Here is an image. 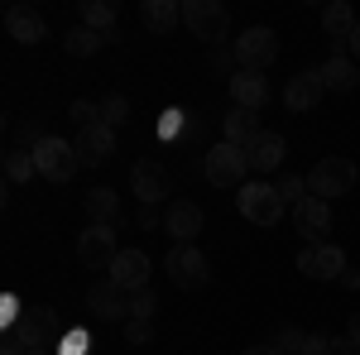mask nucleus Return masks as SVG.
I'll use <instances>...</instances> for the list:
<instances>
[{
  "instance_id": "19",
  "label": "nucleus",
  "mask_w": 360,
  "mask_h": 355,
  "mask_svg": "<svg viewBox=\"0 0 360 355\" xmlns=\"http://www.w3.org/2000/svg\"><path fill=\"white\" fill-rule=\"evenodd\" d=\"M226 91H231V106L240 110H264L269 106V82H264V72H236L231 82H226Z\"/></svg>"
},
{
  "instance_id": "9",
  "label": "nucleus",
  "mask_w": 360,
  "mask_h": 355,
  "mask_svg": "<svg viewBox=\"0 0 360 355\" xmlns=\"http://www.w3.org/2000/svg\"><path fill=\"white\" fill-rule=\"evenodd\" d=\"M130 188H135L139 207H159L168 192H173V178H168V168L159 164V159H139V164L130 168Z\"/></svg>"
},
{
  "instance_id": "26",
  "label": "nucleus",
  "mask_w": 360,
  "mask_h": 355,
  "mask_svg": "<svg viewBox=\"0 0 360 355\" xmlns=\"http://www.w3.org/2000/svg\"><path fill=\"white\" fill-rule=\"evenodd\" d=\"M63 44H68V53H72V58H96L111 39H106V34H96V29H86V25H77V29H68V39H63Z\"/></svg>"
},
{
  "instance_id": "25",
  "label": "nucleus",
  "mask_w": 360,
  "mask_h": 355,
  "mask_svg": "<svg viewBox=\"0 0 360 355\" xmlns=\"http://www.w3.org/2000/svg\"><path fill=\"white\" fill-rule=\"evenodd\" d=\"M356 25H360V20H356V10H351L346 0H332V5L322 10V29L332 34V39L341 44V49H346V39L356 34Z\"/></svg>"
},
{
  "instance_id": "10",
  "label": "nucleus",
  "mask_w": 360,
  "mask_h": 355,
  "mask_svg": "<svg viewBox=\"0 0 360 355\" xmlns=\"http://www.w3.org/2000/svg\"><path fill=\"white\" fill-rule=\"evenodd\" d=\"M322 96H327V82H322V72H317V67L293 72V77H288V86H283V106L293 110V115L317 110V106H322Z\"/></svg>"
},
{
  "instance_id": "22",
  "label": "nucleus",
  "mask_w": 360,
  "mask_h": 355,
  "mask_svg": "<svg viewBox=\"0 0 360 355\" xmlns=\"http://www.w3.org/2000/svg\"><path fill=\"white\" fill-rule=\"evenodd\" d=\"M255 135H259V110L231 106V110L221 115V139H226V144H240V149H245Z\"/></svg>"
},
{
  "instance_id": "5",
  "label": "nucleus",
  "mask_w": 360,
  "mask_h": 355,
  "mask_svg": "<svg viewBox=\"0 0 360 355\" xmlns=\"http://www.w3.org/2000/svg\"><path fill=\"white\" fill-rule=\"evenodd\" d=\"M183 25H188L193 39L217 49L226 34H231V15H226L221 0H183Z\"/></svg>"
},
{
  "instance_id": "23",
  "label": "nucleus",
  "mask_w": 360,
  "mask_h": 355,
  "mask_svg": "<svg viewBox=\"0 0 360 355\" xmlns=\"http://www.w3.org/2000/svg\"><path fill=\"white\" fill-rule=\"evenodd\" d=\"M322 82H327V91H356V82H360V72H356V58L351 53H332L322 67Z\"/></svg>"
},
{
  "instance_id": "11",
  "label": "nucleus",
  "mask_w": 360,
  "mask_h": 355,
  "mask_svg": "<svg viewBox=\"0 0 360 355\" xmlns=\"http://www.w3.org/2000/svg\"><path fill=\"white\" fill-rule=\"evenodd\" d=\"M120 245H115V231L111 226H86L82 235H77V259H82L86 269H111Z\"/></svg>"
},
{
  "instance_id": "7",
  "label": "nucleus",
  "mask_w": 360,
  "mask_h": 355,
  "mask_svg": "<svg viewBox=\"0 0 360 355\" xmlns=\"http://www.w3.org/2000/svg\"><path fill=\"white\" fill-rule=\"evenodd\" d=\"M34 164H39V178H49V183H68L82 159H77V144H68L63 135H49L34 144Z\"/></svg>"
},
{
  "instance_id": "15",
  "label": "nucleus",
  "mask_w": 360,
  "mask_h": 355,
  "mask_svg": "<svg viewBox=\"0 0 360 355\" xmlns=\"http://www.w3.org/2000/svg\"><path fill=\"white\" fill-rule=\"evenodd\" d=\"M202 207H197V202H188V197H183V202H168V212H164V235L168 240H173V245H193L197 235H202Z\"/></svg>"
},
{
  "instance_id": "34",
  "label": "nucleus",
  "mask_w": 360,
  "mask_h": 355,
  "mask_svg": "<svg viewBox=\"0 0 360 355\" xmlns=\"http://www.w3.org/2000/svg\"><path fill=\"white\" fill-rule=\"evenodd\" d=\"M68 120H72L77 130L96 125V120H101V101H72V106H68Z\"/></svg>"
},
{
  "instance_id": "35",
  "label": "nucleus",
  "mask_w": 360,
  "mask_h": 355,
  "mask_svg": "<svg viewBox=\"0 0 360 355\" xmlns=\"http://www.w3.org/2000/svg\"><path fill=\"white\" fill-rule=\"evenodd\" d=\"M303 341H307V331H298V327H283V331L274 336V341H269V346H274L278 355H298V351H303Z\"/></svg>"
},
{
  "instance_id": "42",
  "label": "nucleus",
  "mask_w": 360,
  "mask_h": 355,
  "mask_svg": "<svg viewBox=\"0 0 360 355\" xmlns=\"http://www.w3.org/2000/svg\"><path fill=\"white\" fill-rule=\"evenodd\" d=\"M29 355H58V351H29Z\"/></svg>"
},
{
  "instance_id": "21",
  "label": "nucleus",
  "mask_w": 360,
  "mask_h": 355,
  "mask_svg": "<svg viewBox=\"0 0 360 355\" xmlns=\"http://www.w3.org/2000/svg\"><path fill=\"white\" fill-rule=\"evenodd\" d=\"M139 20L149 34H173L183 25V0H139Z\"/></svg>"
},
{
  "instance_id": "14",
  "label": "nucleus",
  "mask_w": 360,
  "mask_h": 355,
  "mask_svg": "<svg viewBox=\"0 0 360 355\" xmlns=\"http://www.w3.org/2000/svg\"><path fill=\"white\" fill-rule=\"evenodd\" d=\"M86 312H91L96 322H125V317H130V293L115 288L111 278H101V283L86 288Z\"/></svg>"
},
{
  "instance_id": "28",
  "label": "nucleus",
  "mask_w": 360,
  "mask_h": 355,
  "mask_svg": "<svg viewBox=\"0 0 360 355\" xmlns=\"http://www.w3.org/2000/svg\"><path fill=\"white\" fill-rule=\"evenodd\" d=\"M5 178H10V183H29V178H39L34 149H10V154H5Z\"/></svg>"
},
{
  "instance_id": "27",
  "label": "nucleus",
  "mask_w": 360,
  "mask_h": 355,
  "mask_svg": "<svg viewBox=\"0 0 360 355\" xmlns=\"http://www.w3.org/2000/svg\"><path fill=\"white\" fill-rule=\"evenodd\" d=\"M82 25L111 39L115 34V5H106V0H82Z\"/></svg>"
},
{
  "instance_id": "20",
  "label": "nucleus",
  "mask_w": 360,
  "mask_h": 355,
  "mask_svg": "<svg viewBox=\"0 0 360 355\" xmlns=\"http://www.w3.org/2000/svg\"><path fill=\"white\" fill-rule=\"evenodd\" d=\"M5 29H10V39H20V44H29V49L49 39L44 15H39V10H29V5H10V10H5Z\"/></svg>"
},
{
  "instance_id": "36",
  "label": "nucleus",
  "mask_w": 360,
  "mask_h": 355,
  "mask_svg": "<svg viewBox=\"0 0 360 355\" xmlns=\"http://www.w3.org/2000/svg\"><path fill=\"white\" fill-rule=\"evenodd\" d=\"M125 336H130L135 346H149V341H154V327H149V322H125Z\"/></svg>"
},
{
  "instance_id": "3",
  "label": "nucleus",
  "mask_w": 360,
  "mask_h": 355,
  "mask_svg": "<svg viewBox=\"0 0 360 355\" xmlns=\"http://www.w3.org/2000/svg\"><path fill=\"white\" fill-rule=\"evenodd\" d=\"M356 178H360V168L346 154H327V159H317V164L307 168V192L322 197V202H332V197H346V192L356 188Z\"/></svg>"
},
{
  "instance_id": "1",
  "label": "nucleus",
  "mask_w": 360,
  "mask_h": 355,
  "mask_svg": "<svg viewBox=\"0 0 360 355\" xmlns=\"http://www.w3.org/2000/svg\"><path fill=\"white\" fill-rule=\"evenodd\" d=\"M236 207H240V217L250 221V226H278L283 221V212H288V202L278 197L274 183H264V178H250L245 188L236 192Z\"/></svg>"
},
{
  "instance_id": "4",
  "label": "nucleus",
  "mask_w": 360,
  "mask_h": 355,
  "mask_svg": "<svg viewBox=\"0 0 360 355\" xmlns=\"http://www.w3.org/2000/svg\"><path fill=\"white\" fill-rule=\"evenodd\" d=\"M5 336H15L25 351H53L58 312H53V307H20V317L5 327Z\"/></svg>"
},
{
  "instance_id": "13",
  "label": "nucleus",
  "mask_w": 360,
  "mask_h": 355,
  "mask_svg": "<svg viewBox=\"0 0 360 355\" xmlns=\"http://www.w3.org/2000/svg\"><path fill=\"white\" fill-rule=\"evenodd\" d=\"M293 226H298V235H303L307 245H322L327 231H332V202H322V197L307 192L303 202L293 207Z\"/></svg>"
},
{
  "instance_id": "38",
  "label": "nucleus",
  "mask_w": 360,
  "mask_h": 355,
  "mask_svg": "<svg viewBox=\"0 0 360 355\" xmlns=\"http://www.w3.org/2000/svg\"><path fill=\"white\" fill-rule=\"evenodd\" d=\"M154 226L164 231V217H159L154 207H139V231H154Z\"/></svg>"
},
{
  "instance_id": "18",
  "label": "nucleus",
  "mask_w": 360,
  "mask_h": 355,
  "mask_svg": "<svg viewBox=\"0 0 360 355\" xmlns=\"http://www.w3.org/2000/svg\"><path fill=\"white\" fill-rule=\"evenodd\" d=\"M72 144H77V159H82V168H101V164L115 154V130L96 120V125L77 130V139H72Z\"/></svg>"
},
{
  "instance_id": "17",
  "label": "nucleus",
  "mask_w": 360,
  "mask_h": 355,
  "mask_svg": "<svg viewBox=\"0 0 360 355\" xmlns=\"http://www.w3.org/2000/svg\"><path fill=\"white\" fill-rule=\"evenodd\" d=\"M283 154H288V144L278 130H259V135L245 144V159H250V173H259V178H269L283 168Z\"/></svg>"
},
{
  "instance_id": "40",
  "label": "nucleus",
  "mask_w": 360,
  "mask_h": 355,
  "mask_svg": "<svg viewBox=\"0 0 360 355\" xmlns=\"http://www.w3.org/2000/svg\"><path fill=\"white\" fill-rule=\"evenodd\" d=\"M346 53H351V58H356V63H360V25H356V34L346 39Z\"/></svg>"
},
{
  "instance_id": "33",
  "label": "nucleus",
  "mask_w": 360,
  "mask_h": 355,
  "mask_svg": "<svg viewBox=\"0 0 360 355\" xmlns=\"http://www.w3.org/2000/svg\"><path fill=\"white\" fill-rule=\"evenodd\" d=\"M207 63H212V72H221L226 82H231V77H236V72H240V63H236V49H212V53H207Z\"/></svg>"
},
{
  "instance_id": "2",
  "label": "nucleus",
  "mask_w": 360,
  "mask_h": 355,
  "mask_svg": "<svg viewBox=\"0 0 360 355\" xmlns=\"http://www.w3.org/2000/svg\"><path fill=\"white\" fill-rule=\"evenodd\" d=\"M202 173H207V183L212 188H245L250 183V159H245V149L240 144H212L207 154H202Z\"/></svg>"
},
{
  "instance_id": "8",
  "label": "nucleus",
  "mask_w": 360,
  "mask_h": 355,
  "mask_svg": "<svg viewBox=\"0 0 360 355\" xmlns=\"http://www.w3.org/2000/svg\"><path fill=\"white\" fill-rule=\"evenodd\" d=\"M231 49H236V63H240L245 72H264V67L278 58V34L264 29V25H255V29H245Z\"/></svg>"
},
{
  "instance_id": "24",
  "label": "nucleus",
  "mask_w": 360,
  "mask_h": 355,
  "mask_svg": "<svg viewBox=\"0 0 360 355\" xmlns=\"http://www.w3.org/2000/svg\"><path fill=\"white\" fill-rule=\"evenodd\" d=\"M86 207V226H115V217H120V202H115L111 188H91L82 197Z\"/></svg>"
},
{
  "instance_id": "29",
  "label": "nucleus",
  "mask_w": 360,
  "mask_h": 355,
  "mask_svg": "<svg viewBox=\"0 0 360 355\" xmlns=\"http://www.w3.org/2000/svg\"><path fill=\"white\" fill-rule=\"evenodd\" d=\"M130 120V101L120 96V91H111V96H101V125H125Z\"/></svg>"
},
{
  "instance_id": "16",
  "label": "nucleus",
  "mask_w": 360,
  "mask_h": 355,
  "mask_svg": "<svg viewBox=\"0 0 360 355\" xmlns=\"http://www.w3.org/2000/svg\"><path fill=\"white\" fill-rule=\"evenodd\" d=\"M106 278H111L115 288H125V293H144L149 288V254L144 250H120L115 254V264L106 269Z\"/></svg>"
},
{
  "instance_id": "32",
  "label": "nucleus",
  "mask_w": 360,
  "mask_h": 355,
  "mask_svg": "<svg viewBox=\"0 0 360 355\" xmlns=\"http://www.w3.org/2000/svg\"><path fill=\"white\" fill-rule=\"evenodd\" d=\"M159 312V298H154V288H144V293H130V322H149Z\"/></svg>"
},
{
  "instance_id": "31",
  "label": "nucleus",
  "mask_w": 360,
  "mask_h": 355,
  "mask_svg": "<svg viewBox=\"0 0 360 355\" xmlns=\"http://www.w3.org/2000/svg\"><path fill=\"white\" fill-rule=\"evenodd\" d=\"M274 188H278V197H283L288 207H298V202L307 197V178H293V173H278V178H274Z\"/></svg>"
},
{
  "instance_id": "12",
  "label": "nucleus",
  "mask_w": 360,
  "mask_h": 355,
  "mask_svg": "<svg viewBox=\"0 0 360 355\" xmlns=\"http://www.w3.org/2000/svg\"><path fill=\"white\" fill-rule=\"evenodd\" d=\"M298 273L307 278H341L346 273V250L322 240V245H303L298 250Z\"/></svg>"
},
{
  "instance_id": "41",
  "label": "nucleus",
  "mask_w": 360,
  "mask_h": 355,
  "mask_svg": "<svg viewBox=\"0 0 360 355\" xmlns=\"http://www.w3.org/2000/svg\"><path fill=\"white\" fill-rule=\"evenodd\" d=\"M245 355H278V351H274V346H250Z\"/></svg>"
},
{
  "instance_id": "39",
  "label": "nucleus",
  "mask_w": 360,
  "mask_h": 355,
  "mask_svg": "<svg viewBox=\"0 0 360 355\" xmlns=\"http://www.w3.org/2000/svg\"><path fill=\"white\" fill-rule=\"evenodd\" d=\"M0 355H29V351L15 341V336H0Z\"/></svg>"
},
{
  "instance_id": "30",
  "label": "nucleus",
  "mask_w": 360,
  "mask_h": 355,
  "mask_svg": "<svg viewBox=\"0 0 360 355\" xmlns=\"http://www.w3.org/2000/svg\"><path fill=\"white\" fill-rule=\"evenodd\" d=\"M298 355H346V341H332V336H322V331H307V341H303Z\"/></svg>"
},
{
  "instance_id": "6",
  "label": "nucleus",
  "mask_w": 360,
  "mask_h": 355,
  "mask_svg": "<svg viewBox=\"0 0 360 355\" xmlns=\"http://www.w3.org/2000/svg\"><path fill=\"white\" fill-rule=\"evenodd\" d=\"M168 278H173V288L178 293H197V288H207L212 283V264H207V254L197 245H173L164 259Z\"/></svg>"
},
{
  "instance_id": "37",
  "label": "nucleus",
  "mask_w": 360,
  "mask_h": 355,
  "mask_svg": "<svg viewBox=\"0 0 360 355\" xmlns=\"http://www.w3.org/2000/svg\"><path fill=\"white\" fill-rule=\"evenodd\" d=\"M346 351H360V312H351L346 322Z\"/></svg>"
},
{
  "instance_id": "43",
  "label": "nucleus",
  "mask_w": 360,
  "mask_h": 355,
  "mask_svg": "<svg viewBox=\"0 0 360 355\" xmlns=\"http://www.w3.org/2000/svg\"><path fill=\"white\" fill-rule=\"evenodd\" d=\"M346 355H360V351H346Z\"/></svg>"
}]
</instances>
